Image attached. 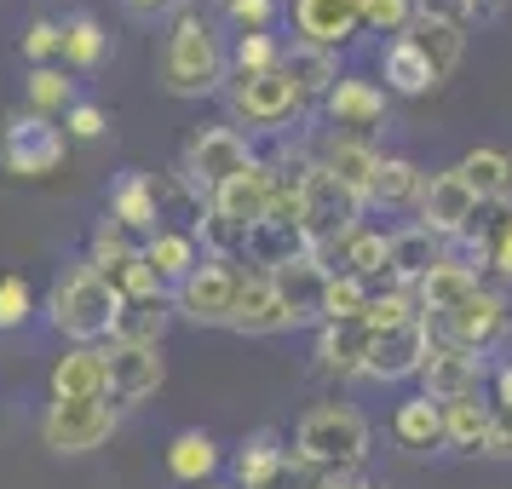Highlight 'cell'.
<instances>
[{
  "label": "cell",
  "mask_w": 512,
  "mask_h": 489,
  "mask_svg": "<svg viewBox=\"0 0 512 489\" xmlns=\"http://www.w3.org/2000/svg\"><path fill=\"white\" fill-rule=\"evenodd\" d=\"M162 81L173 98H208L231 81L225 41L213 35L202 12H173V29L162 41Z\"/></svg>",
  "instance_id": "obj_1"
},
{
  "label": "cell",
  "mask_w": 512,
  "mask_h": 489,
  "mask_svg": "<svg viewBox=\"0 0 512 489\" xmlns=\"http://www.w3.org/2000/svg\"><path fill=\"white\" fill-rule=\"evenodd\" d=\"M116 288L98 277L87 259H75L58 271L47 294V323L70 340V346H104L110 340V323H116Z\"/></svg>",
  "instance_id": "obj_2"
},
{
  "label": "cell",
  "mask_w": 512,
  "mask_h": 489,
  "mask_svg": "<svg viewBox=\"0 0 512 489\" xmlns=\"http://www.w3.org/2000/svg\"><path fill=\"white\" fill-rule=\"evenodd\" d=\"M288 449L311 472H363V461H369V420L357 415L351 403H317L294 426Z\"/></svg>",
  "instance_id": "obj_3"
},
{
  "label": "cell",
  "mask_w": 512,
  "mask_h": 489,
  "mask_svg": "<svg viewBox=\"0 0 512 489\" xmlns=\"http://www.w3.org/2000/svg\"><path fill=\"white\" fill-rule=\"evenodd\" d=\"M363 208L369 202H357L340 179H328L323 167H311L305 173V190H300V231H305V248L323 259L340 254V242H346L357 225H363Z\"/></svg>",
  "instance_id": "obj_4"
},
{
  "label": "cell",
  "mask_w": 512,
  "mask_h": 489,
  "mask_svg": "<svg viewBox=\"0 0 512 489\" xmlns=\"http://www.w3.org/2000/svg\"><path fill=\"white\" fill-rule=\"evenodd\" d=\"M426 328H432V340H449V346L472 351V357H489L512 334V300L484 282L461 311H449V317H438V323H426Z\"/></svg>",
  "instance_id": "obj_5"
},
{
  "label": "cell",
  "mask_w": 512,
  "mask_h": 489,
  "mask_svg": "<svg viewBox=\"0 0 512 489\" xmlns=\"http://www.w3.org/2000/svg\"><path fill=\"white\" fill-rule=\"evenodd\" d=\"M116 409L110 397H52L47 415H41V443L58 449V455H87V449H104L110 432H116Z\"/></svg>",
  "instance_id": "obj_6"
},
{
  "label": "cell",
  "mask_w": 512,
  "mask_h": 489,
  "mask_svg": "<svg viewBox=\"0 0 512 489\" xmlns=\"http://www.w3.org/2000/svg\"><path fill=\"white\" fill-rule=\"evenodd\" d=\"M236 282H242V265H236V259H208L202 254V265L173 288V311L190 317V323H202V328H231Z\"/></svg>",
  "instance_id": "obj_7"
},
{
  "label": "cell",
  "mask_w": 512,
  "mask_h": 489,
  "mask_svg": "<svg viewBox=\"0 0 512 489\" xmlns=\"http://www.w3.org/2000/svg\"><path fill=\"white\" fill-rule=\"evenodd\" d=\"M0 167L12 173V179H52L58 167H64V127H52L47 116H24L6 121V133H0Z\"/></svg>",
  "instance_id": "obj_8"
},
{
  "label": "cell",
  "mask_w": 512,
  "mask_h": 489,
  "mask_svg": "<svg viewBox=\"0 0 512 489\" xmlns=\"http://www.w3.org/2000/svg\"><path fill=\"white\" fill-rule=\"evenodd\" d=\"M167 386L162 346H104V397L110 409H139Z\"/></svg>",
  "instance_id": "obj_9"
},
{
  "label": "cell",
  "mask_w": 512,
  "mask_h": 489,
  "mask_svg": "<svg viewBox=\"0 0 512 489\" xmlns=\"http://www.w3.org/2000/svg\"><path fill=\"white\" fill-rule=\"evenodd\" d=\"M231 116L248 121L254 133H282L294 116H305L294 81L282 70L271 75H231Z\"/></svg>",
  "instance_id": "obj_10"
},
{
  "label": "cell",
  "mask_w": 512,
  "mask_h": 489,
  "mask_svg": "<svg viewBox=\"0 0 512 489\" xmlns=\"http://www.w3.org/2000/svg\"><path fill=\"white\" fill-rule=\"evenodd\" d=\"M248 162H254V150H248V139H242L236 127H202V133L185 144L179 173H185L202 196H213V190L225 185V179H236Z\"/></svg>",
  "instance_id": "obj_11"
},
{
  "label": "cell",
  "mask_w": 512,
  "mask_h": 489,
  "mask_svg": "<svg viewBox=\"0 0 512 489\" xmlns=\"http://www.w3.org/2000/svg\"><path fill=\"white\" fill-rule=\"evenodd\" d=\"M478 213H484V202L466 190V179L455 173V167H443V173L426 179V196H420V219L415 225H426V231L449 248V242H461V236L478 225Z\"/></svg>",
  "instance_id": "obj_12"
},
{
  "label": "cell",
  "mask_w": 512,
  "mask_h": 489,
  "mask_svg": "<svg viewBox=\"0 0 512 489\" xmlns=\"http://www.w3.org/2000/svg\"><path fill=\"white\" fill-rule=\"evenodd\" d=\"M426 351H432V328H426V317H415V323H397V328H380V334H369L363 374H369V380H380V386L415 380L420 363H426Z\"/></svg>",
  "instance_id": "obj_13"
},
{
  "label": "cell",
  "mask_w": 512,
  "mask_h": 489,
  "mask_svg": "<svg viewBox=\"0 0 512 489\" xmlns=\"http://www.w3.org/2000/svg\"><path fill=\"white\" fill-rule=\"evenodd\" d=\"M420 397H432V403H455V397H478L489 386V363L484 357H472V351L449 346V340H432L426 351V363H420Z\"/></svg>",
  "instance_id": "obj_14"
},
{
  "label": "cell",
  "mask_w": 512,
  "mask_h": 489,
  "mask_svg": "<svg viewBox=\"0 0 512 489\" xmlns=\"http://www.w3.org/2000/svg\"><path fill=\"white\" fill-rule=\"evenodd\" d=\"M363 35V0H294V41L317 52L351 47Z\"/></svg>",
  "instance_id": "obj_15"
},
{
  "label": "cell",
  "mask_w": 512,
  "mask_h": 489,
  "mask_svg": "<svg viewBox=\"0 0 512 489\" xmlns=\"http://www.w3.org/2000/svg\"><path fill=\"white\" fill-rule=\"evenodd\" d=\"M323 116L334 133H351V139H369L374 127L386 121V93L374 87L369 75H340L323 98Z\"/></svg>",
  "instance_id": "obj_16"
},
{
  "label": "cell",
  "mask_w": 512,
  "mask_h": 489,
  "mask_svg": "<svg viewBox=\"0 0 512 489\" xmlns=\"http://www.w3.org/2000/svg\"><path fill=\"white\" fill-rule=\"evenodd\" d=\"M265 277H271V288H277V300L288 305V317H294V328H305V323H323L328 265H323L317 254L288 259V265H277V271H265Z\"/></svg>",
  "instance_id": "obj_17"
},
{
  "label": "cell",
  "mask_w": 512,
  "mask_h": 489,
  "mask_svg": "<svg viewBox=\"0 0 512 489\" xmlns=\"http://www.w3.org/2000/svg\"><path fill=\"white\" fill-rule=\"evenodd\" d=\"M271 190H277V173H271V162L265 156H254V162L242 167L236 179H225V185L208 196L213 213H225V219H236V225H248L254 231L259 219L271 213Z\"/></svg>",
  "instance_id": "obj_18"
},
{
  "label": "cell",
  "mask_w": 512,
  "mask_h": 489,
  "mask_svg": "<svg viewBox=\"0 0 512 489\" xmlns=\"http://www.w3.org/2000/svg\"><path fill=\"white\" fill-rule=\"evenodd\" d=\"M478 288H484V277H478L461 254H443L438 265L415 282V305H420V317H426V323H438V317H449V311H461Z\"/></svg>",
  "instance_id": "obj_19"
},
{
  "label": "cell",
  "mask_w": 512,
  "mask_h": 489,
  "mask_svg": "<svg viewBox=\"0 0 512 489\" xmlns=\"http://www.w3.org/2000/svg\"><path fill=\"white\" fill-rule=\"evenodd\" d=\"M231 328H236V334H288V328H294L288 305H282L277 288H271V277H265V271H254V265H242Z\"/></svg>",
  "instance_id": "obj_20"
},
{
  "label": "cell",
  "mask_w": 512,
  "mask_h": 489,
  "mask_svg": "<svg viewBox=\"0 0 512 489\" xmlns=\"http://www.w3.org/2000/svg\"><path fill=\"white\" fill-rule=\"evenodd\" d=\"M116 231H127L133 242L162 231V213H156V179L139 173V167H127L116 185H110V213H104Z\"/></svg>",
  "instance_id": "obj_21"
},
{
  "label": "cell",
  "mask_w": 512,
  "mask_h": 489,
  "mask_svg": "<svg viewBox=\"0 0 512 489\" xmlns=\"http://www.w3.org/2000/svg\"><path fill=\"white\" fill-rule=\"evenodd\" d=\"M317 167H323L328 179H340L357 202H369L374 173H380V150L369 139H351V133H328V144L317 150Z\"/></svg>",
  "instance_id": "obj_22"
},
{
  "label": "cell",
  "mask_w": 512,
  "mask_h": 489,
  "mask_svg": "<svg viewBox=\"0 0 512 489\" xmlns=\"http://www.w3.org/2000/svg\"><path fill=\"white\" fill-rule=\"evenodd\" d=\"M219 466H225V449L213 443V432L202 426H185V432H173L167 438V478L185 489H202L219 478Z\"/></svg>",
  "instance_id": "obj_23"
},
{
  "label": "cell",
  "mask_w": 512,
  "mask_h": 489,
  "mask_svg": "<svg viewBox=\"0 0 512 489\" xmlns=\"http://www.w3.org/2000/svg\"><path fill=\"white\" fill-rule=\"evenodd\" d=\"M443 254H449V248H443L426 225H397V231H386V271H392L397 288H415Z\"/></svg>",
  "instance_id": "obj_24"
},
{
  "label": "cell",
  "mask_w": 512,
  "mask_h": 489,
  "mask_svg": "<svg viewBox=\"0 0 512 489\" xmlns=\"http://www.w3.org/2000/svg\"><path fill=\"white\" fill-rule=\"evenodd\" d=\"M369 334L374 328L363 323V317H351V323H317V369H323L328 380H351V374H363Z\"/></svg>",
  "instance_id": "obj_25"
},
{
  "label": "cell",
  "mask_w": 512,
  "mask_h": 489,
  "mask_svg": "<svg viewBox=\"0 0 512 489\" xmlns=\"http://www.w3.org/2000/svg\"><path fill=\"white\" fill-rule=\"evenodd\" d=\"M139 254H144V265L156 271V282L173 294V288L202 265V242H196L190 231H179V225H162L156 236H144V242H139Z\"/></svg>",
  "instance_id": "obj_26"
},
{
  "label": "cell",
  "mask_w": 512,
  "mask_h": 489,
  "mask_svg": "<svg viewBox=\"0 0 512 489\" xmlns=\"http://www.w3.org/2000/svg\"><path fill=\"white\" fill-rule=\"evenodd\" d=\"M167 323H173V294H156V300H121L116 323H110V346H162Z\"/></svg>",
  "instance_id": "obj_27"
},
{
  "label": "cell",
  "mask_w": 512,
  "mask_h": 489,
  "mask_svg": "<svg viewBox=\"0 0 512 489\" xmlns=\"http://www.w3.org/2000/svg\"><path fill=\"white\" fill-rule=\"evenodd\" d=\"M403 35L415 41V52L426 58V70H432V81H438V87H443L455 70H461V58H466V29L438 24V18H415Z\"/></svg>",
  "instance_id": "obj_28"
},
{
  "label": "cell",
  "mask_w": 512,
  "mask_h": 489,
  "mask_svg": "<svg viewBox=\"0 0 512 489\" xmlns=\"http://www.w3.org/2000/svg\"><path fill=\"white\" fill-rule=\"evenodd\" d=\"M426 167L415 156H380V173H374V190H369V208H420L426 196Z\"/></svg>",
  "instance_id": "obj_29"
},
{
  "label": "cell",
  "mask_w": 512,
  "mask_h": 489,
  "mask_svg": "<svg viewBox=\"0 0 512 489\" xmlns=\"http://www.w3.org/2000/svg\"><path fill=\"white\" fill-rule=\"evenodd\" d=\"M282 75L294 81L300 104L311 110V104H323L328 87L340 81V58H334V52H317V47H300V41H294V47L282 52Z\"/></svg>",
  "instance_id": "obj_30"
},
{
  "label": "cell",
  "mask_w": 512,
  "mask_h": 489,
  "mask_svg": "<svg viewBox=\"0 0 512 489\" xmlns=\"http://www.w3.org/2000/svg\"><path fill=\"white\" fill-rule=\"evenodd\" d=\"M328 271H351V277L369 282V288H386V282H392V271H386V231L357 225V231L340 242V254L328 259Z\"/></svg>",
  "instance_id": "obj_31"
},
{
  "label": "cell",
  "mask_w": 512,
  "mask_h": 489,
  "mask_svg": "<svg viewBox=\"0 0 512 489\" xmlns=\"http://www.w3.org/2000/svg\"><path fill=\"white\" fill-rule=\"evenodd\" d=\"M455 173L466 179V190H472L484 208L507 202V190H512V156H507V150H495V144H478V150H466L461 162H455Z\"/></svg>",
  "instance_id": "obj_32"
},
{
  "label": "cell",
  "mask_w": 512,
  "mask_h": 489,
  "mask_svg": "<svg viewBox=\"0 0 512 489\" xmlns=\"http://www.w3.org/2000/svg\"><path fill=\"white\" fill-rule=\"evenodd\" d=\"M392 438L403 443V449H415V455H432V449H443V403H432V397H403L392 409Z\"/></svg>",
  "instance_id": "obj_33"
},
{
  "label": "cell",
  "mask_w": 512,
  "mask_h": 489,
  "mask_svg": "<svg viewBox=\"0 0 512 489\" xmlns=\"http://www.w3.org/2000/svg\"><path fill=\"white\" fill-rule=\"evenodd\" d=\"M282 455H288V438H282L277 426H259V432H248V438L236 443V455H231L236 489H259L271 472H277Z\"/></svg>",
  "instance_id": "obj_34"
},
{
  "label": "cell",
  "mask_w": 512,
  "mask_h": 489,
  "mask_svg": "<svg viewBox=\"0 0 512 489\" xmlns=\"http://www.w3.org/2000/svg\"><path fill=\"white\" fill-rule=\"evenodd\" d=\"M52 397H104V346H70L52 363Z\"/></svg>",
  "instance_id": "obj_35"
},
{
  "label": "cell",
  "mask_w": 512,
  "mask_h": 489,
  "mask_svg": "<svg viewBox=\"0 0 512 489\" xmlns=\"http://www.w3.org/2000/svg\"><path fill=\"white\" fill-rule=\"evenodd\" d=\"M380 81H386V93H397V98H420V93H432V87H438L409 35H397V41L380 47Z\"/></svg>",
  "instance_id": "obj_36"
},
{
  "label": "cell",
  "mask_w": 512,
  "mask_h": 489,
  "mask_svg": "<svg viewBox=\"0 0 512 489\" xmlns=\"http://www.w3.org/2000/svg\"><path fill=\"white\" fill-rule=\"evenodd\" d=\"M484 438H489V397H455L443 403V449L455 455H484Z\"/></svg>",
  "instance_id": "obj_37"
},
{
  "label": "cell",
  "mask_w": 512,
  "mask_h": 489,
  "mask_svg": "<svg viewBox=\"0 0 512 489\" xmlns=\"http://www.w3.org/2000/svg\"><path fill=\"white\" fill-rule=\"evenodd\" d=\"M300 254H311L300 225H271V219H259L254 231H248V265H254V271H277V265H288V259H300Z\"/></svg>",
  "instance_id": "obj_38"
},
{
  "label": "cell",
  "mask_w": 512,
  "mask_h": 489,
  "mask_svg": "<svg viewBox=\"0 0 512 489\" xmlns=\"http://www.w3.org/2000/svg\"><path fill=\"white\" fill-rule=\"evenodd\" d=\"M461 242H478V259H484L501 282H512V208L507 202H495V219L478 213V225H472Z\"/></svg>",
  "instance_id": "obj_39"
},
{
  "label": "cell",
  "mask_w": 512,
  "mask_h": 489,
  "mask_svg": "<svg viewBox=\"0 0 512 489\" xmlns=\"http://www.w3.org/2000/svg\"><path fill=\"white\" fill-rule=\"evenodd\" d=\"M104 52H110V29L98 24L93 12L64 18V52H58V64H70V70H98Z\"/></svg>",
  "instance_id": "obj_40"
},
{
  "label": "cell",
  "mask_w": 512,
  "mask_h": 489,
  "mask_svg": "<svg viewBox=\"0 0 512 489\" xmlns=\"http://www.w3.org/2000/svg\"><path fill=\"white\" fill-rule=\"evenodd\" d=\"M282 52L288 47L271 29H254V35H236L225 47V64H231V75H271V70H282Z\"/></svg>",
  "instance_id": "obj_41"
},
{
  "label": "cell",
  "mask_w": 512,
  "mask_h": 489,
  "mask_svg": "<svg viewBox=\"0 0 512 489\" xmlns=\"http://www.w3.org/2000/svg\"><path fill=\"white\" fill-rule=\"evenodd\" d=\"M24 93H29V110L35 116H64L75 104V81H64V70L58 64H35V70L24 75Z\"/></svg>",
  "instance_id": "obj_42"
},
{
  "label": "cell",
  "mask_w": 512,
  "mask_h": 489,
  "mask_svg": "<svg viewBox=\"0 0 512 489\" xmlns=\"http://www.w3.org/2000/svg\"><path fill=\"white\" fill-rule=\"evenodd\" d=\"M420 305H415V288H397V282H386V288H369V305H363V323L380 334V328H397V323H415Z\"/></svg>",
  "instance_id": "obj_43"
},
{
  "label": "cell",
  "mask_w": 512,
  "mask_h": 489,
  "mask_svg": "<svg viewBox=\"0 0 512 489\" xmlns=\"http://www.w3.org/2000/svg\"><path fill=\"white\" fill-rule=\"evenodd\" d=\"M127 259H139V242H133L127 231H116V225L104 219V225L93 231V242H87V265H93L98 277L110 282V277L121 271V265H127Z\"/></svg>",
  "instance_id": "obj_44"
},
{
  "label": "cell",
  "mask_w": 512,
  "mask_h": 489,
  "mask_svg": "<svg viewBox=\"0 0 512 489\" xmlns=\"http://www.w3.org/2000/svg\"><path fill=\"white\" fill-rule=\"evenodd\" d=\"M369 305V282H357L351 271H328V294H323V323H351Z\"/></svg>",
  "instance_id": "obj_45"
},
{
  "label": "cell",
  "mask_w": 512,
  "mask_h": 489,
  "mask_svg": "<svg viewBox=\"0 0 512 489\" xmlns=\"http://www.w3.org/2000/svg\"><path fill=\"white\" fill-rule=\"evenodd\" d=\"M18 52L29 58V70H35V64H58V52H64V24H58V18H29Z\"/></svg>",
  "instance_id": "obj_46"
},
{
  "label": "cell",
  "mask_w": 512,
  "mask_h": 489,
  "mask_svg": "<svg viewBox=\"0 0 512 489\" xmlns=\"http://www.w3.org/2000/svg\"><path fill=\"white\" fill-rule=\"evenodd\" d=\"M415 24V0H363V35H403Z\"/></svg>",
  "instance_id": "obj_47"
},
{
  "label": "cell",
  "mask_w": 512,
  "mask_h": 489,
  "mask_svg": "<svg viewBox=\"0 0 512 489\" xmlns=\"http://www.w3.org/2000/svg\"><path fill=\"white\" fill-rule=\"evenodd\" d=\"M282 12V0H219V18L236 29V35H254V29H271Z\"/></svg>",
  "instance_id": "obj_48"
},
{
  "label": "cell",
  "mask_w": 512,
  "mask_h": 489,
  "mask_svg": "<svg viewBox=\"0 0 512 489\" xmlns=\"http://www.w3.org/2000/svg\"><path fill=\"white\" fill-rule=\"evenodd\" d=\"M35 317V288L24 277H0V334L24 328Z\"/></svg>",
  "instance_id": "obj_49"
},
{
  "label": "cell",
  "mask_w": 512,
  "mask_h": 489,
  "mask_svg": "<svg viewBox=\"0 0 512 489\" xmlns=\"http://www.w3.org/2000/svg\"><path fill=\"white\" fill-rule=\"evenodd\" d=\"M110 133V116L98 110V104H87V98H75L70 110H64V139H81V144H93Z\"/></svg>",
  "instance_id": "obj_50"
},
{
  "label": "cell",
  "mask_w": 512,
  "mask_h": 489,
  "mask_svg": "<svg viewBox=\"0 0 512 489\" xmlns=\"http://www.w3.org/2000/svg\"><path fill=\"white\" fill-rule=\"evenodd\" d=\"M489 461H512V409L489 403V438H484Z\"/></svg>",
  "instance_id": "obj_51"
},
{
  "label": "cell",
  "mask_w": 512,
  "mask_h": 489,
  "mask_svg": "<svg viewBox=\"0 0 512 489\" xmlns=\"http://www.w3.org/2000/svg\"><path fill=\"white\" fill-rule=\"evenodd\" d=\"M311 484H317V472H311V466H305L300 455L288 449V455L277 461V472H271V478H265L259 489H311Z\"/></svg>",
  "instance_id": "obj_52"
},
{
  "label": "cell",
  "mask_w": 512,
  "mask_h": 489,
  "mask_svg": "<svg viewBox=\"0 0 512 489\" xmlns=\"http://www.w3.org/2000/svg\"><path fill=\"white\" fill-rule=\"evenodd\" d=\"M415 18H438V24L466 29L478 12H472V0H415Z\"/></svg>",
  "instance_id": "obj_53"
},
{
  "label": "cell",
  "mask_w": 512,
  "mask_h": 489,
  "mask_svg": "<svg viewBox=\"0 0 512 489\" xmlns=\"http://www.w3.org/2000/svg\"><path fill=\"white\" fill-rule=\"evenodd\" d=\"M489 403H501V409H512V357H507V363H495V369H489Z\"/></svg>",
  "instance_id": "obj_54"
},
{
  "label": "cell",
  "mask_w": 512,
  "mask_h": 489,
  "mask_svg": "<svg viewBox=\"0 0 512 489\" xmlns=\"http://www.w3.org/2000/svg\"><path fill=\"white\" fill-rule=\"evenodd\" d=\"M363 484H369L363 472H317V484L311 489H363Z\"/></svg>",
  "instance_id": "obj_55"
},
{
  "label": "cell",
  "mask_w": 512,
  "mask_h": 489,
  "mask_svg": "<svg viewBox=\"0 0 512 489\" xmlns=\"http://www.w3.org/2000/svg\"><path fill=\"white\" fill-rule=\"evenodd\" d=\"M185 0H127V12H139V18H156V12H179Z\"/></svg>",
  "instance_id": "obj_56"
},
{
  "label": "cell",
  "mask_w": 512,
  "mask_h": 489,
  "mask_svg": "<svg viewBox=\"0 0 512 489\" xmlns=\"http://www.w3.org/2000/svg\"><path fill=\"white\" fill-rule=\"evenodd\" d=\"M495 6H507V0H472V12H495Z\"/></svg>",
  "instance_id": "obj_57"
},
{
  "label": "cell",
  "mask_w": 512,
  "mask_h": 489,
  "mask_svg": "<svg viewBox=\"0 0 512 489\" xmlns=\"http://www.w3.org/2000/svg\"><path fill=\"white\" fill-rule=\"evenodd\" d=\"M363 489H392V484H380V478H369V484H363Z\"/></svg>",
  "instance_id": "obj_58"
},
{
  "label": "cell",
  "mask_w": 512,
  "mask_h": 489,
  "mask_svg": "<svg viewBox=\"0 0 512 489\" xmlns=\"http://www.w3.org/2000/svg\"><path fill=\"white\" fill-rule=\"evenodd\" d=\"M202 489H236V484H219V478H213V484H202Z\"/></svg>",
  "instance_id": "obj_59"
}]
</instances>
